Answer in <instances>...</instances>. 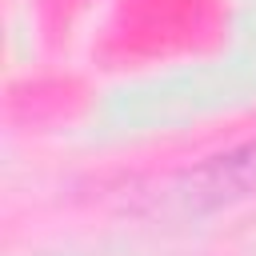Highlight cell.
<instances>
[{"mask_svg":"<svg viewBox=\"0 0 256 256\" xmlns=\"http://www.w3.org/2000/svg\"><path fill=\"white\" fill-rule=\"evenodd\" d=\"M200 188L212 200H232V196H248L256 188V144H244L228 156H212L200 172H196Z\"/></svg>","mask_w":256,"mask_h":256,"instance_id":"1","label":"cell"}]
</instances>
